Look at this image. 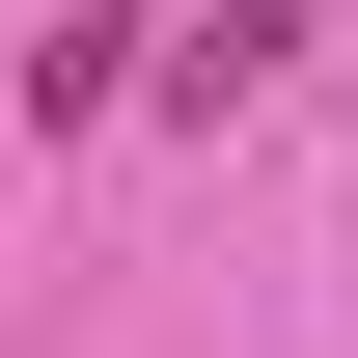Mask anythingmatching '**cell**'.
I'll list each match as a JSON object with an SVG mask.
<instances>
[{
    "instance_id": "cell-1",
    "label": "cell",
    "mask_w": 358,
    "mask_h": 358,
    "mask_svg": "<svg viewBox=\"0 0 358 358\" xmlns=\"http://www.w3.org/2000/svg\"><path fill=\"white\" fill-rule=\"evenodd\" d=\"M331 55V0H221V55H193V83H303Z\"/></svg>"
}]
</instances>
